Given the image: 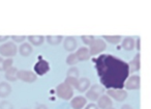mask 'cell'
I'll return each instance as SVG.
<instances>
[{
    "instance_id": "6da1fadb",
    "label": "cell",
    "mask_w": 151,
    "mask_h": 109,
    "mask_svg": "<svg viewBox=\"0 0 151 109\" xmlns=\"http://www.w3.org/2000/svg\"><path fill=\"white\" fill-rule=\"evenodd\" d=\"M99 81L108 89H123L129 69L126 61L112 54H101L92 59Z\"/></svg>"
},
{
    "instance_id": "7a4b0ae2",
    "label": "cell",
    "mask_w": 151,
    "mask_h": 109,
    "mask_svg": "<svg viewBox=\"0 0 151 109\" xmlns=\"http://www.w3.org/2000/svg\"><path fill=\"white\" fill-rule=\"evenodd\" d=\"M56 94L60 99L68 101L71 98H73V88L71 86H69L67 83H65V82H62V83L57 85Z\"/></svg>"
},
{
    "instance_id": "3957f363",
    "label": "cell",
    "mask_w": 151,
    "mask_h": 109,
    "mask_svg": "<svg viewBox=\"0 0 151 109\" xmlns=\"http://www.w3.org/2000/svg\"><path fill=\"white\" fill-rule=\"evenodd\" d=\"M18 52V47L14 42H5L0 46V55L6 58H13Z\"/></svg>"
},
{
    "instance_id": "277c9868",
    "label": "cell",
    "mask_w": 151,
    "mask_h": 109,
    "mask_svg": "<svg viewBox=\"0 0 151 109\" xmlns=\"http://www.w3.org/2000/svg\"><path fill=\"white\" fill-rule=\"evenodd\" d=\"M105 92L104 87L99 84H93L92 86L88 88L86 90V99H88L91 102L97 101V99L103 94V92Z\"/></svg>"
},
{
    "instance_id": "5b68a950",
    "label": "cell",
    "mask_w": 151,
    "mask_h": 109,
    "mask_svg": "<svg viewBox=\"0 0 151 109\" xmlns=\"http://www.w3.org/2000/svg\"><path fill=\"white\" fill-rule=\"evenodd\" d=\"M106 48H107V44H106L105 41L101 40V39H94L92 44L90 45V48H88L89 54H90V56H95V55L104 52Z\"/></svg>"
},
{
    "instance_id": "8992f818",
    "label": "cell",
    "mask_w": 151,
    "mask_h": 109,
    "mask_svg": "<svg viewBox=\"0 0 151 109\" xmlns=\"http://www.w3.org/2000/svg\"><path fill=\"white\" fill-rule=\"evenodd\" d=\"M50 71V65L47 60H45L42 56L38 57V60L34 65V72L36 76H44Z\"/></svg>"
},
{
    "instance_id": "52a82bcc",
    "label": "cell",
    "mask_w": 151,
    "mask_h": 109,
    "mask_svg": "<svg viewBox=\"0 0 151 109\" xmlns=\"http://www.w3.org/2000/svg\"><path fill=\"white\" fill-rule=\"evenodd\" d=\"M18 79L26 82V83H33L37 80V76L32 71H27V70H20L17 74Z\"/></svg>"
},
{
    "instance_id": "ba28073f",
    "label": "cell",
    "mask_w": 151,
    "mask_h": 109,
    "mask_svg": "<svg viewBox=\"0 0 151 109\" xmlns=\"http://www.w3.org/2000/svg\"><path fill=\"white\" fill-rule=\"evenodd\" d=\"M141 85V78L139 75H132L126 79L124 87L128 90H138Z\"/></svg>"
},
{
    "instance_id": "9c48e42d",
    "label": "cell",
    "mask_w": 151,
    "mask_h": 109,
    "mask_svg": "<svg viewBox=\"0 0 151 109\" xmlns=\"http://www.w3.org/2000/svg\"><path fill=\"white\" fill-rule=\"evenodd\" d=\"M107 94L117 102H123L127 98V92L124 89H108Z\"/></svg>"
},
{
    "instance_id": "30bf717a",
    "label": "cell",
    "mask_w": 151,
    "mask_h": 109,
    "mask_svg": "<svg viewBox=\"0 0 151 109\" xmlns=\"http://www.w3.org/2000/svg\"><path fill=\"white\" fill-rule=\"evenodd\" d=\"M87 104V99L85 97L78 96L70 99V106L73 109H83Z\"/></svg>"
},
{
    "instance_id": "8fae6325",
    "label": "cell",
    "mask_w": 151,
    "mask_h": 109,
    "mask_svg": "<svg viewBox=\"0 0 151 109\" xmlns=\"http://www.w3.org/2000/svg\"><path fill=\"white\" fill-rule=\"evenodd\" d=\"M113 102H112L111 98L108 94H101L99 99H97V107L99 109H108L112 107Z\"/></svg>"
},
{
    "instance_id": "7c38bea8",
    "label": "cell",
    "mask_w": 151,
    "mask_h": 109,
    "mask_svg": "<svg viewBox=\"0 0 151 109\" xmlns=\"http://www.w3.org/2000/svg\"><path fill=\"white\" fill-rule=\"evenodd\" d=\"M77 40H76L75 36H66L63 41V47L66 51H69V52H73V50L77 49Z\"/></svg>"
},
{
    "instance_id": "4fadbf2b",
    "label": "cell",
    "mask_w": 151,
    "mask_h": 109,
    "mask_svg": "<svg viewBox=\"0 0 151 109\" xmlns=\"http://www.w3.org/2000/svg\"><path fill=\"white\" fill-rule=\"evenodd\" d=\"M140 58H141V55H140V53H138V54H136V56H134V58H132V60L127 63L128 69H129V74L130 73H136V72H138L139 70H140V68H141Z\"/></svg>"
},
{
    "instance_id": "5bb4252c",
    "label": "cell",
    "mask_w": 151,
    "mask_h": 109,
    "mask_svg": "<svg viewBox=\"0 0 151 109\" xmlns=\"http://www.w3.org/2000/svg\"><path fill=\"white\" fill-rule=\"evenodd\" d=\"M89 87H90V80L86 77H83L78 79V83L75 88L80 92H85Z\"/></svg>"
},
{
    "instance_id": "9a60e30c",
    "label": "cell",
    "mask_w": 151,
    "mask_h": 109,
    "mask_svg": "<svg viewBox=\"0 0 151 109\" xmlns=\"http://www.w3.org/2000/svg\"><path fill=\"white\" fill-rule=\"evenodd\" d=\"M75 54H76L77 59H78V61H85V60H88V59L90 58L89 49L86 48V47H81V48H79Z\"/></svg>"
},
{
    "instance_id": "2e32d148",
    "label": "cell",
    "mask_w": 151,
    "mask_h": 109,
    "mask_svg": "<svg viewBox=\"0 0 151 109\" xmlns=\"http://www.w3.org/2000/svg\"><path fill=\"white\" fill-rule=\"evenodd\" d=\"M11 84L9 82H0V98H7L12 94Z\"/></svg>"
},
{
    "instance_id": "e0dca14e",
    "label": "cell",
    "mask_w": 151,
    "mask_h": 109,
    "mask_svg": "<svg viewBox=\"0 0 151 109\" xmlns=\"http://www.w3.org/2000/svg\"><path fill=\"white\" fill-rule=\"evenodd\" d=\"M18 71H19V70L16 67H14V65L9 68V69H7L6 71H5V79H6L7 81L16 82L18 80V77H17Z\"/></svg>"
},
{
    "instance_id": "ac0fdd59",
    "label": "cell",
    "mask_w": 151,
    "mask_h": 109,
    "mask_svg": "<svg viewBox=\"0 0 151 109\" xmlns=\"http://www.w3.org/2000/svg\"><path fill=\"white\" fill-rule=\"evenodd\" d=\"M32 46L29 43H22V45L19 47V52L23 57H28L32 53Z\"/></svg>"
},
{
    "instance_id": "d6986e66",
    "label": "cell",
    "mask_w": 151,
    "mask_h": 109,
    "mask_svg": "<svg viewBox=\"0 0 151 109\" xmlns=\"http://www.w3.org/2000/svg\"><path fill=\"white\" fill-rule=\"evenodd\" d=\"M122 48L126 51H132L134 48V39L132 36H125L122 40Z\"/></svg>"
},
{
    "instance_id": "ffe728a7",
    "label": "cell",
    "mask_w": 151,
    "mask_h": 109,
    "mask_svg": "<svg viewBox=\"0 0 151 109\" xmlns=\"http://www.w3.org/2000/svg\"><path fill=\"white\" fill-rule=\"evenodd\" d=\"M28 41H29L30 45L40 46V45L45 42V36H28Z\"/></svg>"
},
{
    "instance_id": "44dd1931",
    "label": "cell",
    "mask_w": 151,
    "mask_h": 109,
    "mask_svg": "<svg viewBox=\"0 0 151 109\" xmlns=\"http://www.w3.org/2000/svg\"><path fill=\"white\" fill-rule=\"evenodd\" d=\"M45 40H47V42L50 45H59L63 40L62 36H47L45 38Z\"/></svg>"
},
{
    "instance_id": "7402d4cb",
    "label": "cell",
    "mask_w": 151,
    "mask_h": 109,
    "mask_svg": "<svg viewBox=\"0 0 151 109\" xmlns=\"http://www.w3.org/2000/svg\"><path fill=\"white\" fill-rule=\"evenodd\" d=\"M103 39L106 40L107 42H109L110 44H119L122 40V36H103Z\"/></svg>"
},
{
    "instance_id": "603a6c76",
    "label": "cell",
    "mask_w": 151,
    "mask_h": 109,
    "mask_svg": "<svg viewBox=\"0 0 151 109\" xmlns=\"http://www.w3.org/2000/svg\"><path fill=\"white\" fill-rule=\"evenodd\" d=\"M65 62H66V65H75L76 63L78 62V59H77V57H76L75 53H70V54L66 57V59H65Z\"/></svg>"
},
{
    "instance_id": "cb8c5ba5",
    "label": "cell",
    "mask_w": 151,
    "mask_h": 109,
    "mask_svg": "<svg viewBox=\"0 0 151 109\" xmlns=\"http://www.w3.org/2000/svg\"><path fill=\"white\" fill-rule=\"evenodd\" d=\"M79 69L76 67H71L70 69H68L67 71V76L68 77H73V78H78L79 79Z\"/></svg>"
},
{
    "instance_id": "d4e9b609",
    "label": "cell",
    "mask_w": 151,
    "mask_h": 109,
    "mask_svg": "<svg viewBox=\"0 0 151 109\" xmlns=\"http://www.w3.org/2000/svg\"><path fill=\"white\" fill-rule=\"evenodd\" d=\"M64 82H65V83H67L69 86H71V87L73 88V87H76V85H77V83H78V78L68 77V76H66Z\"/></svg>"
},
{
    "instance_id": "484cf974",
    "label": "cell",
    "mask_w": 151,
    "mask_h": 109,
    "mask_svg": "<svg viewBox=\"0 0 151 109\" xmlns=\"http://www.w3.org/2000/svg\"><path fill=\"white\" fill-rule=\"evenodd\" d=\"M94 36H81V40H82V42L84 43L85 45H88V46H90L91 44H92V42L94 41Z\"/></svg>"
},
{
    "instance_id": "4316f807",
    "label": "cell",
    "mask_w": 151,
    "mask_h": 109,
    "mask_svg": "<svg viewBox=\"0 0 151 109\" xmlns=\"http://www.w3.org/2000/svg\"><path fill=\"white\" fill-rule=\"evenodd\" d=\"M0 109H14V105L9 101L4 100L0 102Z\"/></svg>"
},
{
    "instance_id": "83f0119b",
    "label": "cell",
    "mask_w": 151,
    "mask_h": 109,
    "mask_svg": "<svg viewBox=\"0 0 151 109\" xmlns=\"http://www.w3.org/2000/svg\"><path fill=\"white\" fill-rule=\"evenodd\" d=\"M13 63H14L13 58L3 59V71H6L7 69H9L11 67H13Z\"/></svg>"
},
{
    "instance_id": "f1b7e54d",
    "label": "cell",
    "mask_w": 151,
    "mask_h": 109,
    "mask_svg": "<svg viewBox=\"0 0 151 109\" xmlns=\"http://www.w3.org/2000/svg\"><path fill=\"white\" fill-rule=\"evenodd\" d=\"M11 38H12V40H14L15 43H23L24 41L26 40L25 36H12Z\"/></svg>"
},
{
    "instance_id": "f546056e",
    "label": "cell",
    "mask_w": 151,
    "mask_h": 109,
    "mask_svg": "<svg viewBox=\"0 0 151 109\" xmlns=\"http://www.w3.org/2000/svg\"><path fill=\"white\" fill-rule=\"evenodd\" d=\"M85 109H99V107H97V105H95L94 103H90V104H88L85 107Z\"/></svg>"
},
{
    "instance_id": "4dcf8cb0",
    "label": "cell",
    "mask_w": 151,
    "mask_h": 109,
    "mask_svg": "<svg viewBox=\"0 0 151 109\" xmlns=\"http://www.w3.org/2000/svg\"><path fill=\"white\" fill-rule=\"evenodd\" d=\"M140 38H137V40L134 41V46H136V49L138 51H140V49H141V46H140Z\"/></svg>"
},
{
    "instance_id": "1f68e13d",
    "label": "cell",
    "mask_w": 151,
    "mask_h": 109,
    "mask_svg": "<svg viewBox=\"0 0 151 109\" xmlns=\"http://www.w3.org/2000/svg\"><path fill=\"white\" fill-rule=\"evenodd\" d=\"M9 39V36H0V42L2 43V42H6L7 40Z\"/></svg>"
},
{
    "instance_id": "d6a6232c",
    "label": "cell",
    "mask_w": 151,
    "mask_h": 109,
    "mask_svg": "<svg viewBox=\"0 0 151 109\" xmlns=\"http://www.w3.org/2000/svg\"><path fill=\"white\" fill-rule=\"evenodd\" d=\"M35 109H49V108L47 107V105H45V104H38Z\"/></svg>"
},
{
    "instance_id": "836d02e7",
    "label": "cell",
    "mask_w": 151,
    "mask_h": 109,
    "mask_svg": "<svg viewBox=\"0 0 151 109\" xmlns=\"http://www.w3.org/2000/svg\"><path fill=\"white\" fill-rule=\"evenodd\" d=\"M121 109H132V107L130 106L129 104H124V105H122Z\"/></svg>"
},
{
    "instance_id": "e575fe53",
    "label": "cell",
    "mask_w": 151,
    "mask_h": 109,
    "mask_svg": "<svg viewBox=\"0 0 151 109\" xmlns=\"http://www.w3.org/2000/svg\"><path fill=\"white\" fill-rule=\"evenodd\" d=\"M0 71H3V58L0 57Z\"/></svg>"
},
{
    "instance_id": "d590c367",
    "label": "cell",
    "mask_w": 151,
    "mask_h": 109,
    "mask_svg": "<svg viewBox=\"0 0 151 109\" xmlns=\"http://www.w3.org/2000/svg\"><path fill=\"white\" fill-rule=\"evenodd\" d=\"M108 109H115L114 107H110V108H108Z\"/></svg>"
},
{
    "instance_id": "8d00e7d4",
    "label": "cell",
    "mask_w": 151,
    "mask_h": 109,
    "mask_svg": "<svg viewBox=\"0 0 151 109\" xmlns=\"http://www.w3.org/2000/svg\"><path fill=\"white\" fill-rule=\"evenodd\" d=\"M22 109H29V108H22Z\"/></svg>"
}]
</instances>
